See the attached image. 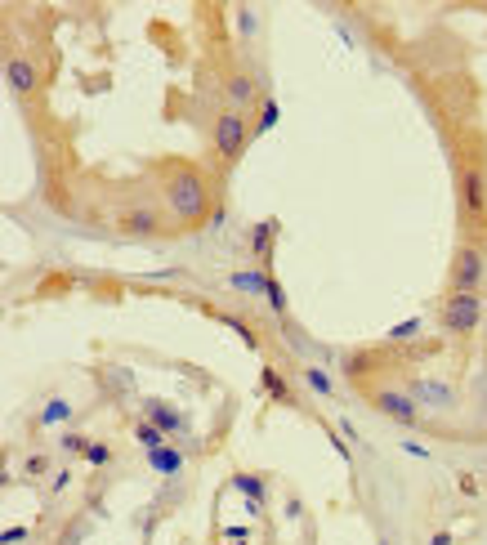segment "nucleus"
<instances>
[{
    "mask_svg": "<svg viewBox=\"0 0 487 545\" xmlns=\"http://www.w3.org/2000/svg\"><path fill=\"white\" fill-rule=\"evenodd\" d=\"M165 206H170V215L179 219L184 228H197L206 215H215L211 211V188H206V179L193 165H184V170H174L165 179Z\"/></svg>",
    "mask_w": 487,
    "mask_h": 545,
    "instance_id": "obj_1",
    "label": "nucleus"
},
{
    "mask_svg": "<svg viewBox=\"0 0 487 545\" xmlns=\"http://www.w3.org/2000/svg\"><path fill=\"white\" fill-rule=\"evenodd\" d=\"M251 144V125H246V112H233L224 108L211 121V148H215L219 165H233L242 157V148Z\"/></svg>",
    "mask_w": 487,
    "mask_h": 545,
    "instance_id": "obj_2",
    "label": "nucleus"
},
{
    "mask_svg": "<svg viewBox=\"0 0 487 545\" xmlns=\"http://www.w3.org/2000/svg\"><path fill=\"white\" fill-rule=\"evenodd\" d=\"M456 188H461V215H465V228H483L487 233V170L483 165H461Z\"/></svg>",
    "mask_w": 487,
    "mask_h": 545,
    "instance_id": "obj_3",
    "label": "nucleus"
},
{
    "mask_svg": "<svg viewBox=\"0 0 487 545\" xmlns=\"http://www.w3.org/2000/svg\"><path fill=\"white\" fill-rule=\"evenodd\" d=\"M438 318H442V331L470 335V331L479 327V318H483V295H479V291H447Z\"/></svg>",
    "mask_w": 487,
    "mask_h": 545,
    "instance_id": "obj_4",
    "label": "nucleus"
},
{
    "mask_svg": "<svg viewBox=\"0 0 487 545\" xmlns=\"http://www.w3.org/2000/svg\"><path fill=\"white\" fill-rule=\"evenodd\" d=\"M487 277V251L483 246H461L456 251V264H452V291H479Z\"/></svg>",
    "mask_w": 487,
    "mask_h": 545,
    "instance_id": "obj_5",
    "label": "nucleus"
},
{
    "mask_svg": "<svg viewBox=\"0 0 487 545\" xmlns=\"http://www.w3.org/2000/svg\"><path fill=\"white\" fill-rule=\"evenodd\" d=\"M367 402L384 411L389 421H398V425H421V407H416V398L412 393H403V389H367Z\"/></svg>",
    "mask_w": 487,
    "mask_h": 545,
    "instance_id": "obj_6",
    "label": "nucleus"
},
{
    "mask_svg": "<svg viewBox=\"0 0 487 545\" xmlns=\"http://www.w3.org/2000/svg\"><path fill=\"white\" fill-rule=\"evenodd\" d=\"M116 233L121 237H157L162 215L153 206H125V211H116Z\"/></svg>",
    "mask_w": 487,
    "mask_h": 545,
    "instance_id": "obj_7",
    "label": "nucleus"
},
{
    "mask_svg": "<svg viewBox=\"0 0 487 545\" xmlns=\"http://www.w3.org/2000/svg\"><path fill=\"white\" fill-rule=\"evenodd\" d=\"M5 81H9V90H14L18 99H32V94H36V85H41L36 63H32L27 54H9V63H5Z\"/></svg>",
    "mask_w": 487,
    "mask_h": 545,
    "instance_id": "obj_8",
    "label": "nucleus"
},
{
    "mask_svg": "<svg viewBox=\"0 0 487 545\" xmlns=\"http://www.w3.org/2000/svg\"><path fill=\"white\" fill-rule=\"evenodd\" d=\"M255 81H251V72H228L224 76V99H228V108L233 112H242V108H251L255 104Z\"/></svg>",
    "mask_w": 487,
    "mask_h": 545,
    "instance_id": "obj_9",
    "label": "nucleus"
},
{
    "mask_svg": "<svg viewBox=\"0 0 487 545\" xmlns=\"http://www.w3.org/2000/svg\"><path fill=\"white\" fill-rule=\"evenodd\" d=\"M148 416H153V425H157L162 434H165V430H179V425H184V421H179L165 402H148Z\"/></svg>",
    "mask_w": 487,
    "mask_h": 545,
    "instance_id": "obj_10",
    "label": "nucleus"
},
{
    "mask_svg": "<svg viewBox=\"0 0 487 545\" xmlns=\"http://www.w3.org/2000/svg\"><path fill=\"white\" fill-rule=\"evenodd\" d=\"M260 381H264V389H269L277 402H295V398H291V389H286V381H282L273 367H264V376H260Z\"/></svg>",
    "mask_w": 487,
    "mask_h": 545,
    "instance_id": "obj_11",
    "label": "nucleus"
},
{
    "mask_svg": "<svg viewBox=\"0 0 487 545\" xmlns=\"http://www.w3.org/2000/svg\"><path fill=\"white\" fill-rule=\"evenodd\" d=\"M153 465H157L162 474H174V470H179V456H174V451H162V447H157V451H153Z\"/></svg>",
    "mask_w": 487,
    "mask_h": 545,
    "instance_id": "obj_12",
    "label": "nucleus"
},
{
    "mask_svg": "<svg viewBox=\"0 0 487 545\" xmlns=\"http://www.w3.org/2000/svg\"><path fill=\"white\" fill-rule=\"evenodd\" d=\"M304 381L313 384L318 393H331V381H326V376H323V372H318V367H304Z\"/></svg>",
    "mask_w": 487,
    "mask_h": 545,
    "instance_id": "obj_13",
    "label": "nucleus"
},
{
    "mask_svg": "<svg viewBox=\"0 0 487 545\" xmlns=\"http://www.w3.org/2000/svg\"><path fill=\"white\" fill-rule=\"evenodd\" d=\"M139 438H144V442H148L153 451H157V447L165 442V434H162V430H153V425H139Z\"/></svg>",
    "mask_w": 487,
    "mask_h": 545,
    "instance_id": "obj_14",
    "label": "nucleus"
},
{
    "mask_svg": "<svg viewBox=\"0 0 487 545\" xmlns=\"http://www.w3.org/2000/svg\"><path fill=\"white\" fill-rule=\"evenodd\" d=\"M269 242H273V228H255V255H269Z\"/></svg>",
    "mask_w": 487,
    "mask_h": 545,
    "instance_id": "obj_15",
    "label": "nucleus"
},
{
    "mask_svg": "<svg viewBox=\"0 0 487 545\" xmlns=\"http://www.w3.org/2000/svg\"><path fill=\"white\" fill-rule=\"evenodd\" d=\"M85 456H90L94 465H104V461H108V447H104V442H90V447H85Z\"/></svg>",
    "mask_w": 487,
    "mask_h": 545,
    "instance_id": "obj_16",
    "label": "nucleus"
},
{
    "mask_svg": "<svg viewBox=\"0 0 487 545\" xmlns=\"http://www.w3.org/2000/svg\"><path fill=\"white\" fill-rule=\"evenodd\" d=\"M27 470H32V474H45V470H50V461H45V456H32V461H27Z\"/></svg>",
    "mask_w": 487,
    "mask_h": 545,
    "instance_id": "obj_17",
    "label": "nucleus"
}]
</instances>
